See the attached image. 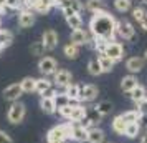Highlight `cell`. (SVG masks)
Masks as SVG:
<instances>
[{
  "mask_svg": "<svg viewBox=\"0 0 147 143\" xmlns=\"http://www.w3.org/2000/svg\"><path fill=\"white\" fill-rule=\"evenodd\" d=\"M146 2H147V0H146Z\"/></svg>",
  "mask_w": 147,
  "mask_h": 143,
  "instance_id": "54",
  "label": "cell"
},
{
  "mask_svg": "<svg viewBox=\"0 0 147 143\" xmlns=\"http://www.w3.org/2000/svg\"><path fill=\"white\" fill-rule=\"evenodd\" d=\"M106 140V133L98 127L88 130V143H104Z\"/></svg>",
  "mask_w": 147,
  "mask_h": 143,
  "instance_id": "17",
  "label": "cell"
},
{
  "mask_svg": "<svg viewBox=\"0 0 147 143\" xmlns=\"http://www.w3.org/2000/svg\"><path fill=\"white\" fill-rule=\"evenodd\" d=\"M86 8L89 12H101V10H106V3L104 0H86Z\"/></svg>",
  "mask_w": 147,
  "mask_h": 143,
  "instance_id": "28",
  "label": "cell"
},
{
  "mask_svg": "<svg viewBox=\"0 0 147 143\" xmlns=\"http://www.w3.org/2000/svg\"><path fill=\"white\" fill-rule=\"evenodd\" d=\"M69 140H71V125H69V122L56 125L47 133L48 143H68Z\"/></svg>",
  "mask_w": 147,
  "mask_h": 143,
  "instance_id": "2",
  "label": "cell"
},
{
  "mask_svg": "<svg viewBox=\"0 0 147 143\" xmlns=\"http://www.w3.org/2000/svg\"><path fill=\"white\" fill-rule=\"evenodd\" d=\"M132 17H134V20L137 22V23L147 22V12H146V8H142V7L132 8Z\"/></svg>",
  "mask_w": 147,
  "mask_h": 143,
  "instance_id": "37",
  "label": "cell"
},
{
  "mask_svg": "<svg viewBox=\"0 0 147 143\" xmlns=\"http://www.w3.org/2000/svg\"><path fill=\"white\" fill-rule=\"evenodd\" d=\"M140 133V123H127L126 131H124V136L127 138H137V135Z\"/></svg>",
  "mask_w": 147,
  "mask_h": 143,
  "instance_id": "31",
  "label": "cell"
},
{
  "mask_svg": "<svg viewBox=\"0 0 147 143\" xmlns=\"http://www.w3.org/2000/svg\"><path fill=\"white\" fill-rule=\"evenodd\" d=\"M69 113H71V105H68V107H63V108L58 110V115L63 116V118H66V120H69Z\"/></svg>",
  "mask_w": 147,
  "mask_h": 143,
  "instance_id": "42",
  "label": "cell"
},
{
  "mask_svg": "<svg viewBox=\"0 0 147 143\" xmlns=\"http://www.w3.org/2000/svg\"><path fill=\"white\" fill-rule=\"evenodd\" d=\"M25 115H27V107L20 102H13L7 112V120L12 125H18V123L23 122Z\"/></svg>",
  "mask_w": 147,
  "mask_h": 143,
  "instance_id": "3",
  "label": "cell"
},
{
  "mask_svg": "<svg viewBox=\"0 0 147 143\" xmlns=\"http://www.w3.org/2000/svg\"><path fill=\"white\" fill-rule=\"evenodd\" d=\"M53 102H55V108H56V112H58L60 108H63V107H68V105L74 103V102H71V100L68 98V95L65 93V92H58V93L55 95Z\"/></svg>",
  "mask_w": 147,
  "mask_h": 143,
  "instance_id": "23",
  "label": "cell"
},
{
  "mask_svg": "<svg viewBox=\"0 0 147 143\" xmlns=\"http://www.w3.org/2000/svg\"><path fill=\"white\" fill-rule=\"evenodd\" d=\"M12 42H13V35H12V32H8V30H0V50L7 48Z\"/></svg>",
  "mask_w": 147,
  "mask_h": 143,
  "instance_id": "32",
  "label": "cell"
},
{
  "mask_svg": "<svg viewBox=\"0 0 147 143\" xmlns=\"http://www.w3.org/2000/svg\"><path fill=\"white\" fill-rule=\"evenodd\" d=\"M129 98H131L134 103H139V102H142V100H146V98H147L146 88H144L142 85H137L134 90H131V92H129Z\"/></svg>",
  "mask_w": 147,
  "mask_h": 143,
  "instance_id": "19",
  "label": "cell"
},
{
  "mask_svg": "<svg viewBox=\"0 0 147 143\" xmlns=\"http://www.w3.org/2000/svg\"><path fill=\"white\" fill-rule=\"evenodd\" d=\"M88 72H89V75H93V77H98L102 73V68H101L98 58H91L88 62Z\"/></svg>",
  "mask_w": 147,
  "mask_h": 143,
  "instance_id": "33",
  "label": "cell"
},
{
  "mask_svg": "<svg viewBox=\"0 0 147 143\" xmlns=\"http://www.w3.org/2000/svg\"><path fill=\"white\" fill-rule=\"evenodd\" d=\"M98 87L93 85V83H88V85H83L80 90V103H89V102H94L96 96H98Z\"/></svg>",
  "mask_w": 147,
  "mask_h": 143,
  "instance_id": "7",
  "label": "cell"
},
{
  "mask_svg": "<svg viewBox=\"0 0 147 143\" xmlns=\"http://www.w3.org/2000/svg\"><path fill=\"white\" fill-rule=\"evenodd\" d=\"M69 7L73 8V10L76 12V14H81V10L84 8V5L81 3L80 0H71V3H69Z\"/></svg>",
  "mask_w": 147,
  "mask_h": 143,
  "instance_id": "41",
  "label": "cell"
},
{
  "mask_svg": "<svg viewBox=\"0 0 147 143\" xmlns=\"http://www.w3.org/2000/svg\"><path fill=\"white\" fill-rule=\"evenodd\" d=\"M0 143H13V140L10 138L7 131H3V130H0Z\"/></svg>",
  "mask_w": 147,
  "mask_h": 143,
  "instance_id": "44",
  "label": "cell"
},
{
  "mask_svg": "<svg viewBox=\"0 0 147 143\" xmlns=\"http://www.w3.org/2000/svg\"><path fill=\"white\" fill-rule=\"evenodd\" d=\"M66 23L69 25V28H73V30H80L83 28V18H81L80 15H71V17H68L66 18Z\"/></svg>",
  "mask_w": 147,
  "mask_h": 143,
  "instance_id": "36",
  "label": "cell"
},
{
  "mask_svg": "<svg viewBox=\"0 0 147 143\" xmlns=\"http://www.w3.org/2000/svg\"><path fill=\"white\" fill-rule=\"evenodd\" d=\"M38 70L45 77L53 75L55 72L58 70V63H56V60H55L53 57H41L40 62H38Z\"/></svg>",
  "mask_w": 147,
  "mask_h": 143,
  "instance_id": "6",
  "label": "cell"
},
{
  "mask_svg": "<svg viewBox=\"0 0 147 143\" xmlns=\"http://www.w3.org/2000/svg\"><path fill=\"white\" fill-rule=\"evenodd\" d=\"M137 85H139V80H137L136 75H127L121 80V90L126 92V93H129L131 90H134Z\"/></svg>",
  "mask_w": 147,
  "mask_h": 143,
  "instance_id": "18",
  "label": "cell"
},
{
  "mask_svg": "<svg viewBox=\"0 0 147 143\" xmlns=\"http://www.w3.org/2000/svg\"><path fill=\"white\" fill-rule=\"evenodd\" d=\"M41 43H43V47H45V50H47V52L55 50V48H56V45H58V34L55 32L53 28H48V30H45V32H43V35H41Z\"/></svg>",
  "mask_w": 147,
  "mask_h": 143,
  "instance_id": "8",
  "label": "cell"
},
{
  "mask_svg": "<svg viewBox=\"0 0 147 143\" xmlns=\"http://www.w3.org/2000/svg\"><path fill=\"white\" fill-rule=\"evenodd\" d=\"M114 7H116V10H117V12H121V14H126V12H129V10H131V7H132V2H131V0H114Z\"/></svg>",
  "mask_w": 147,
  "mask_h": 143,
  "instance_id": "35",
  "label": "cell"
},
{
  "mask_svg": "<svg viewBox=\"0 0 147 143\" xmlns=\"http://www.w3.org/2000/svg\"><path fill=\"white\" fill-rule=\"evenodd\" d=\"M28 2H30V0H23V3H28Z\"/></svg>",
  "mask_w": 147,
  "mask_h": 143,
  "instance_id": "51",
  "label": "cell"
},
{
  "mask_svg": "<svg viewBox=\"0 0 147 143\" xmlns=\"http://www.w3.org/2000/svg\"><path fill=\"white\" fill-rule=\"evenodd\" d=\"M30 52H32V55H35V57H41V55H45V47H43V43L41 42H35V43H32V47H30Z\"/></svg>",
  "mask_w": 147,
  "mask_h": 143,
  "instance_id": "38",
  "label": "cell"
},
{
  "mask_svg": "<svg viewBox=\"0 0 147 143\" xmlns=\"http://www.w3.org/2000/svg\"><path fill=\"white\" fill-rule=\"evenodd\" d=\"M5 10V0H0V12Z\"/></svg>",
  "mask_w": 147,
  "mask_h": 143,
  "instance_id": "49",
  "label": "cell"
},
{
  "mask_svg": "<svg viewBox=\"0 0 147 143\" xmlns=\"http://www.w3.org/2000/svg\"><path fill=\"white\" fill-rule=\"evenodd\" d=\"M23 7V0H5V8L10 10H20Z\"/></svg>",
  "mask_w": 147,
  "mask_h": 143,
  "instance_id": "39",
  "label": "cell"
},
{
  "mask_svg": "<svg viewBox=\"0 0 147 143\" xmlns=\"http://www.w3.org/2000/svg\"><path fill=\"white\" fill-rule=\"evenodd\" d=\"M33 23H35L33 10H30V8L20 10V14H18V25H20L22 28H30Z\"/></svg>",
  "mask_w": 147,
  "mask_h": 143,
  "instance_id": "14",
  "label": "cell"
},
{
  "mask_svg": "<svg viewBox=\"0 0 147 143\" xmlns=\"http://www.w3.org/2000/svg\"><path fill=\"white\" fill-rule=\"evenodd\" d=\"M51 87V82L48 80V78H36V83H35V92H38V93H43V92H47L48 88Z\"/></svg>",
  "mask_w": 147,
  "mask_h": 143,
  "instance_id": "34",
  "label": "cell"
},
{
  "mask_svg": "<svg viewBox=\"0 0 147 143\" xmlns=\"http://www.w3.org/2000/svg\"><path fill=\"white\" fill-rule=\"evenodd\" d=\"M56 93H58V92H56V88L51 85L47 92H43V93H41V96H43V98H55V95H56Z\"/></svg>",
  "mask_w": 147,
  "mask_h": 143,
  "instance_id": "43",
  "label": "cell"
},
{
  "mask_svg": "<svg viewBox=\"0 0 147 143\" xmlns=\"http://www.w3.org/2000/svg\"><path fill=\"white\" fill-rule=\"evenodd\" d=\"M144 65H146V60H144L142 57H131V58H127V62H126V68L131 72V75L139 73L140 70L144 68Z\"/></svg>",
  "mask_w": 147,
  "mask_h": 143,
  "instance_id": "15",
  "label": "cell"
},
{
  "mask_svg": "<svg viewBox=\"0 0 147 143\" xmlns=\"http://www.w3.org/2000/svg\"><path fill=\"white\" fill-rule=\"evenodd\" d=\"M63 53L66 55V58H69V60H76V58L80 57V47L69 42V43H66V45H65V48H63Z\"/></svg>",
  "mask_w": 147,
  "mask_h": 143,
  "instance_id": "25",
  "label": "cell"
},
{
  "mask_svg": "<svg viewBox=\"0 0 147 143\" xmlns=\"http://www.w3.org/2000/svg\"><path fill=\"white\" fill-rule=\"evenodd\" d=\"M144 60L147 62V50H146V53H144Z\"/></svg>",
  "mask_w": 147,
  "mask_h": 143,
  "instance_id": "50",
  "label": "cell"
},
{
  "mask_svg": "<svg viewBox=\"0 0 147 143\" xmlns=\"http://www.w3.org/2000/svg\"><path fill=\"white\" fill-rule=\"evenodd\" d=\"M89 32L94 38H102L106 42H114L116 37V20L107 10L96 12L89 22Z\"/></svg>",
  "mask_w": 147,
  "mask_h": 143,
  "instance_id": "1",
  "label": "cell"
},
{
  "mask_svg": "<svg viewBox=\"0 0 147 143\" xmlns=\"http://www.w3.org/2000/svg\"><path fill=\"white\" fill-rule=\"evenodd\" d=\"M126 127H127V123L124 122V118H122L121 115L114 116V120L111 122V128H113V131L116 133V135H124Z\"/></svg>",
  "mask_w": 147,
  "mask_h": 143,
  "instance_id": "21",
  "label": "cell"
},
{
  "mask_svg": "<svg viewBox=\"0 0 147 143\" xmlns=\"http://www.w3.org/2000/svg\"><path fill=\"white\" fill-rule=\"evenodd\" d=\"M71 125V140L73 142H78V143H83V142H88V130L83 128L78 122H69Z\"/></svg>",
  "mask_w": 147,
  "mask_h": 143,
  "instance_id": "10",
  "label": "cell"
},
{
  "mask_svg": "<svg viewBox=\"0 0 147 143\" xmlns=\"http://www.w3.org/2000/svg\"><path fill=\"white\" fill-rule=\"evenodd\" d=\"M69 3H71V0H55V5L60 8H65V7H69Z\"/></svg>",
  "mask_w": 147,
  "mask_h": 143,
  "instance_id": "46",
  "label": "cell"
},
{
  "mask_svg": "<svg viewBox=\"0 0 147 143\" xmlns=\"http://www.w3.org/2000/svg\"><path fill=\"white\" fill-rule=\"evenodd\" d=\"M84 118H86V120H89V123H91L93 127H96V125H98V123H101V120H102V116H101V113L96 110V107H88Z\"/></svg>",
  "mask_w": 147,
  "mask_h": 143,
  "instance_id": "22",
  "label": "cell"
},
{
  "mask_svg": "<svg viewBox=\"0 0 147 143\" xmlns=\"http://www.w3.org/2000/svg\"><path fill=\"white\" fill-rule=\"evenodd\" d=\"M40 108L43 110L45 113H48V115H53V113H56L53 98H43V96H41V98H40Z\"/></svg>",
  "mask_w": 147,
  "mask_h": 143,
  "instance_id": "27",
  "label": "cell"
},
{
  "mask_svg": "<svg viewBox=\"0 0 147 143\" xmlns=\"http://www.w3.org/2000/svg\"><path fill=\"white\" fill-rule=\"evenodd\" d=\"M61 12H63V15H65V18H68V17H71V15H76V12H74L71 7H65V8H61ZM80 15V14H78Z\"/></svg>",
  "mask_w": 147,
  "mask_h": 143,
  "instance_id": "45",
  "label": "cell"
},
{
  "mask_svg": "<svg viewBox=\"0 0 147 143\" xmlns=\"http://www.w3.org/2000/svg\"><path fill=\"white\" fill-rule=\"evenodd\" d=\"M96 110H98L101 113V116L104 118V116L111 115V112H113V103L109 102V100H102V102H99L96 105Z\"/></svg>",
  "mask_w": 147,
  "mask_h": 143,
  "instance_id": "30",
  "label": "cell"
},
{
  "mask_svg": "<svg viewBox=\"0 0 147 143\" xmlns=\"http://www.w3.org/2000/svg\"><path fill=\"white\" fill-rule=\"evenodd\" d=\"M55 3L51 0H30L27 3V7L30 10H35V12H40V14H47L50 12V8L53 7Z\"/></svg>",
  "mask_w": 147,
  "mask_h": 143,
  "instance_id": "13",
  "label": "cell"
},
{
  "mask_svg": "<svg viewBox=\"0 0 147 143\" xmlns=\"http://www.w3.org/2000/svg\"><path fill=\"white\" fill-rule=\"evenodd\" d=\"M121 116L124 118L126 123H140V120H142V115L137 112V108L136 110H127V112H124Z\"/></svg>",
  "mask_w": 147,
  "mask_h": 143,
  "instance_id": "26",
  "label": "cell"
},
{
  "mask_svg": "<svg viewBox=\"0 0 147 143\" xmlns=\"http://www.w3.org/2000/svg\"><path fill=\"white\" fill-rule=\"evenodd\" d=\"M35 83H36V78H33V77H25L20 82L22 92L23 93H32V92H35Z\"/></svg>",
  "mask_w": 147,
  "mask_h": 143,
  "instance_id": "29",
  "label": "cell"
},
{
  "mask_svg": "<svg viewBox=\"0 0 147 143\" xmlns=\"http://www.w3.org/2000/svg\"><path fill=\"white\" fill-rule=\"evenodd\" d=\"M80 90L81 87L80 85H76V83H69L66 88H65V93L68 95V98L74 103H80Z\"/></svg>",
  "mask_w": 147,
  "mask_h": 143,
  "instance_id": "24",
  "label": "cell"
},
{
  "mask_svg": "<svg viewBox=\"0 0 147 143\" xmlns=\"http://www.w3.org/2000/svg\"><path fill=\"white\" fill-rule=\"evenodd\" d=\"M140 143H147V130L140 135Z\"/></svg>",
  "mask_w": 147,
  "mask_h": 143,
  "instance_id": "47",
  "label": "cell"
},
{
  "mask_svg": "<svg viewBox=\"0 0 147 143\" xmlns=\"http://www.w3.org/2000/svg\"><path fill=\"white\" fill-rule=\"evenodd\" d=\"M53 75H55V85H58V87L66 88L69 83H73V82H71V80H73L71 72H68L66 68H58Z\"/></svg>",
  "mask_w": 147,
  "mask_h": 143,
  "instance_id": "9",
  "label": "cell"
},
{
  "mask_svg": "<svg viewBox=\"0 0 147 143\" xmlns=\"http://www.w3.org/2000/svg\"><path fill=\"white\" fill-rule=\"evenodd\" d=\"M137 105V112H139L142 116H147V98L146 100H142V102L136 103Z\"/></svg>",
  "mask_w": 147,
  "mask_h": 143,
  "instance_id": "40",
  "label": "cell"
},
{
  "mask_svg": "<svg viewBox=\"0 0 147 143\" xmlns=\"http://www.w3.org/2000/svg\"><path fill=\"white\" fill-rule=\"evenodd\" d=\"M96 58H98L101 68H102V73H104V72H111V70L114 68V65H116V62L111 60V58H109L104 52H102V53H98V57H96Z\"/></svg>",
  "mask_w": 147,
  "mask_h": 143,
  "instance_id": "20",
  "label": "cell"
},
{
  "mask_svg": "<svg viewBox=\"0 0 147 143\" xmlns=\"http://www.w3.org/2000/svg\"><path fill=\"white\" fill-rule=\"evenodd\" d=\"M140 25V28L144 30V32H147V22H142V23H139Z\"/></svg>",
  "mask_w": 147,
  "mask_h": 143,
  "instance_id": "48",
  "label": "cell"
},
{
  "mask_svg": "<svg viewBox=\"0 0 147 143\" xmlns=\"http://www.w3.org/2000/svg\"><path fill=\"white\" fill-rule=\"evenodd\" d=\"M23 95V92H22V87L20 83H12V85H8L7 88L3 90V98L7 100V102H18V98Z\"/></svg>",
  "mask_w": 147,
  "mask_h": 143,
  "instance_id": "12",
  "label": "cell"
},
{
  "mask_svg": "<svg viewBox=\"0 0 147 143\" xmlns=\"http://www.w3.org/2000/svg\"><path fill=\"white\" fill-rule=\"evenodd\" d=\"M104 143H106V142H104ZM107 143H111V142H107Z\"/></svg>",
  "mask_w": 147,
  "mask_h": 143,
  "instance_id": "52",
  "label": "cell"
},
{
  "mask_svg": "<svg viewBox=\"0 0 147 143\" xmlns=\"http://www.w3.org/2000/svg\"><path fill=\"white\" fill-rule=\"evenodd\" d=\"M0 52H2V50H0Z\"/></svg>",
  "mask_w": 147,
  "mask_h": 143,
  "instance_id": "53",
  "label": "cell"
},
{
  "mask_svg": "<svg viewBox=\"0 0 147 143\" xmlns=\"http://www.w3.org/2000/svg\"><path fill=\"white\" fill-rule=\"evenodd\" d=\"M116 35L122 40H132L136 35V28L129 20H119L116 22Z\"/></svg>",
  "mask_w": 147,
  "mask_h": 143,
  "instance_id": "4",
  "label": "cell"
},
{
  "mask_svg": "<svg viewBox=\"0 0 147 143\" xmlns=\"http://www.w3.org/2000/svg\"><path fill=\"white\" fill-rule=\"evenodd\" d=\"M91 40H93V38L89 37V34H88L84 28L73 30V32H71V37H69V42L74 43V45H78V47H81V45H88Z\"/></svg>",
  "mask_w": 147,
  "mask_h": 143,
  "instance_id": "11",
  "label": "cell"
},
{
  "mask_svg": "<svg viewBox=\"0 0 147 143\" xmlns=\"http://www.w3.org/2000/svg\"><path fill=\"white\" fill-rule=\"evenodd\" d=\"M104 53L114 62H119L122 60V57H124V47H122V43L119 42H107L106 45V50H104Z\"/></svg>",
  "mask_w": 147,
  "mask_h": 143,
  "instance_id": "5",
  "label": "cell"
},
{
  "mask_svg": "<svg viewBox=\"0 0 147 143\" xmlns=\"http://www.w3.org/2000/svg\"><path fill=\"white\" fill-rule=\"evenodd\" d=\"M86 115V108L81 103H71V113L68 122H81Z\"/></svg>",
  "mask_w": 147,
  "mask_h": 143,
  "instance_id": "16",
  "label": "cell"
}]
</instances>
